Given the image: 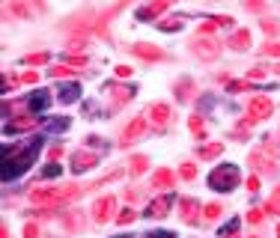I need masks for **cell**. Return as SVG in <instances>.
Here are the masks:
<instances>
[{
    "label": "cell",
    "instance_id": "cell-1",
    "mask_svg": "<svg viewBox=\"0 0 280 238\" xmlns=\"http://www.w3.org/2000/svg\"><path fill=\"white\" fill-rule=\"evenodd\" d=\"M42 149V140H27V143H6L3 146V179H15L33 167L36 155Z\"/></svg>",
    "mask_w": 280,
    "mask_h": 238
},
{
    "label": "cell",
    "instance_id": "cell-2",
    "mask_svg": "<svg viewBox=\"0 0 280 238\" xmlns=\"http://www.w3.org/2000/svg\"><path fill=\"white\" fill-rule=\"evenodd\" d=\"M107 179H120V170H113ZM107 179H102V182H107ZM102 182H92V185H87V187H81V185H66V187H48V191L33 187V191H30V203L39 205V208H54V205H63V203H69V200H75V197H81V194L92 191V187L102 185Z\"/></svg>",
    "mask_w": 280,
    "mask_h": 238
},
{
    "label": "cell",
    "instance_id": "cell-3",
    "mask_svg": "<svg viewBox=\"0 0 280 238\" xmlns=\"http://www.w3.org/2000/svg\"><path fill=\"white\" fill-rule=\"evenodd\" d=\"M239 182H242V176H239V167H232V164H227V167H215L212 176H209L212 191H232Z\"/></svg>",
    "mask_w": 280,
    "mask_h": 238
},
{
    "label": "cell",
    "instance_id": "cell-4",
    "mask_svg": "<svg viewBox=\"0 0 280 238\" xmlns=\"http://www.w3.org/2000/svg\"><path fill=\"white\" fill-rule=\"evenodd\" d=\"M271 110H274V102H271L268 96H256V99H250V104H247L245 122L256 125V122H263V119L271 116Z\"/></svg>",
    "mask_w": 280,
    "mask_h": 238
},
{
    "label": "cell",
    "instance_id": "cell-5",
    "mask_svg": "<svg viewBox=\"0 0 280 238\" xmlns=\"http://www.w3.org/2000/svg\"><path fill=\"white\" fill-rule=\"evenodd\" d=\"M191 51H194V57H200V60H215V57L221 54V42L212 39V36H194Z\"/></svg>",
    "mask_w": 280,
    "mask_h": 238
},
{
    "label": "cell",
    "instance_id": "cell-6",
    "mask_svg": "<svg viewBox=\"0 0 280 238\" xmlns=\"http://www.w3.org/2000/svg\"><path fill=\"white\" fill-rule=\"evenodd\" d=\"M113 208H116V200H113V197H99V200L92 203V218L99 223H107L113 218Z\"/></svg>",
    "mask_w": 280,
    "mask_h": 238
},
{
    "label": "cell",
    "instance_id": "cell-7",
    "mask_svg": "<svg viewBox=\"0 0 280 238\" xmlns=\"http://www.w3.org/2000/svg\"><path fill=\"white\" fill-rule=\"evenodd\" d=\"M143 131H146V119H143V116L131 119V122L125 125L123 137H120V146H123V149H128V146H131V143H134V140H137L140 134H143Z\"/></svg>",
    "mask_w": 280,
    "mask_h": 238
},
{
    "label": "cell",
    "instance_id": "cell-8",
    "mask_svg": "<svg viewBox=\"0 0 280 238\" xmlns=\"http://www.w3.org/2000/svg\"><path fill=\"white\" fill-rule=\"evenodd\" d=\"M99 164V155L96 152H75L72 155V173H87V170H92Z\"/></svg>",
    "mask_w": 280,
    "mask_h": 238
},
{
    "label": "cell",
    "instance_id": "cell-9",
    "mask_svg": "<svg viewBox=\"0 0 280 238\" xmlns=\"http://www.w3.org/2000/svg\"><path fill=\"white\" fill-rule=\"evenodd\" d=\"M39 122H42V119H36V116H24V113H21V116H12L9 122H6V131H9V134H21V131H33V128L39 125Z\"/></svg>",
    "mask_w": 280,
    "mask_h": 238
},
{
    "label": "cell",
    "instance_id": "cell-10",
    "mask_svg": "<svg viewBox=\"0 0 280 238\" xmlns=\"http://www.w3.org/2000/svg\"><path fill=\"white\" fill-rule=\"evenodd\" d=\"M170 205H173V197H170V194L158 197V200H152V203L146 205V218H152V221H158V218H164V215L170 211Z\"/></svg>",
    "mask_w": 280,
    "mask_h": 238
},
{
    "label": "cell",
    "instance_id": "cell-11",
    "mask_svg": "<svg viewBox=\"0 0 280 238\" xmlns=\"http://www.w3.org/2000/svg\"><path fill=\"white\" fill-rule=\"evenodd\" d=\"M170 3H173V0H152V3H146V6H140L137 9V18L140 21H152V18H158Z\"/></svg>",
    "mask_w": 280,
    "mask_h": 238
},
{
    "label": "cell",
    "instance_id": "cell-12",
    "mask_svg": "<svg viewBox=\"0 0 280 238\" xmlns=\"http://www.w3.org/2000/svg\"><path fill=\"white\" fill-rule=\"evenodd\" d=\"M179 215H182V221L185 223H197L200 221V215H203V208H200L197 200H182V203H179Z\"/></svg>",
    "mask_w": 280,
    "mask_h": 238
},
{
    "label": "cell",
    "instance_id": "cell-13",
    "mask_svg": "<svg viewBox=\"0 0 280 238\" xmlns=\"http://www.w3.org/2000/svg\"><path fill=\"white\" fill-rule=\"evenodd\" d=\"M131 54H134V57H140V60H146V63H155V60H161V57H164L155 45H146V42H137V45L131 48Z\"/></svg>",
    "mask_w": 280,
    "mask_h": 238
},
{
    "label": "cell",
    "instance_id": "cell-14",
    "mask_svg": "<svg viewBox=\"0 0 280 238\" xmlns=\"http://www.w3.org/2000/svg\"><path fill=\"white\" fill-rule=\"evenodd\" d=\"M250 164L260 173H265V176H274V173H277V161H271V158H265V155H260V152L250 155Z\"/></svg>",
    "mask_w": 280,
    "mask_h": 238
},
{
    "label": "cell",
    "instance_id": "cell-15",
    "mask_svg": "<svg viewBox=\"0 0 280 238\" xmlns=\"http://www.w3.org/2000/svg\"><path fill=\"white\" fill-rule=\"evenodd\" d=\"M105 92H110V96H113V107H120V104H125L128 99H134V89H128V86H120V84H107Z\"/></svg>",
    "mask_w": 280,
    "mask_h": 238
},
{
    "label": "cell",
    "instance_id": "cell-16",
    "mask_svg": "<svg viewBox=\"0 0 280 238\" xmlns=\"http://www.w3.org/2000/svg\"><path fill=\"white\" fill-rule=\"evenodd\" d=\"M173 182H176L173 170H155V176H152V187L155 191H170Z\"/></svg>",
    "mask_w": 280,
    "mask_h": 238
},
{
    "label": "cell",
    "instance_id": "cell-17",
    "mask_svg": "<svg viewBox=\"0 0 280 238\" xmlns=\"http://www.w3.org/2000/svg\"><path fill=\"white\" fill-rule=\"evenodd\" d=\"M197 96V86H194L191 78H182L179 84H176V99L179 102H188V99H194Z\"/></svg>",
    "mask_w": 280,
    "mask_h": 238
},
{
    "label": "cell",
    "instance_id": "cell-18",
    "mask_svg": "<svg viewBox=\"0 0 280 238\" xmlns=\"http://www.w3.org/2000/svg\"><path fill=\"white\" fill-rule=\"evenodd\" d=\"M27 104H30V110H45V107L51 104V92H48V89H39V92H33V96L27 99Z\"/></svg>",
    "mask_w": 280,
    "mask_h": 238
},
{
    "label": "cell",
    "instance_id": "cell-19",
    "mask_svg": "<svg viewBox=\"0 0 280 238\" xmlns=\"http://www.w3.org/2000/svg\"><path fill=\"white\" fill-rule=\"evenodd\" d=\"M149 116H152V122L161 128V125H167V119H170V107H167V104H152V107H149Z\"/></svg>",
    "mask_w": 280,
    "mask_h": 238
},
{
    "label": "cell",
    "instance_id": "cell-20",
    "mask_svg": "<svg viewBox=\"0 0 280 238\" xmlns=\"http://www.w3.org/2000/svg\"><path fill=\"white\" fill-rule=\"evenodd\" d=\"M63 229H69V232H81V229H84V215H81V211H69V215L63 218Z\"/></svg>",
    "mask_w": 280,
    "mask_h": 238
},
{
    "label": "cell",
    "instance_id": "cell-21",
    "mask_svg": "<svg viewBox=\"0 0 280 238\" xmlns=\"http://www.w3.org/2000/svg\"><path fill=\"white\" fill-rule=\"evenodd\" d=\"M229 48H236V51H245L250 48V30H236L232 39H229Z\"/></svg>",
    "mask_w": 280,
    "mask_h": 238
},
{
    "label": "cell",
    "instance_id": "cell-22",
    "mask_svg": "<svg viewBox=\"0 0 280 238\" xmlns=\"http://www.w3.org/2000/svg\"><path fill=\"white\" fill-rule=\"evenodd\" d=\"M224 152V143H209V146H200L197 155L203 158V161H212V158H218V155Z\"/></svg>",
    "mask_w": 280,
    "mask_h": 238
},
{
    "label": "cell",
    "instance_id": "cell-23",
    "mask_svg": "<svg viewBox=\"0 0 280 238\" xmlns=\"http://www.w3.org/2000/svg\"><path fill=\"white\" fill-rule=\"evenodd\" d=\"M57 99L63 104H72L75 99H78V84H69V86H63L60 92H57Z\"/></svg>",
    "mask_w": 280,
    "mask_h": 238
},
{
    "label": "cell",
    "instance_id": "cell-24",
    "mask_svg": "<svg viewBox=\"0 0 280 238\" xmlns=\"http://www.w3.org/2000/svg\"><path fill=\"white\" fill-rule=\"evenodd\" d=\"M146 167H149V161H146L143 155H134V158H131V164H128L131 176H140V173H146Z\"/></svg>",
    "mask_w": 280,
    "mask_h": 238
},
{
    "label": "cell",
    "instance_id": "cell-25",
    "mask_svg": "<svg viewBox=\"0 0 280 238\" xmlns=\"http://www.w3.org/2000/svg\"><path fill=\"white\" fill-rule=\"evenodd\" d=\"M188 128H191L194 137H206V122H203L200 116H191V119H188Z\"/></svg>",
    "mask_w": 280,
    "mask_h": 238
},
{
    "label": "cell",
    "instance_id": "cell-26",
    "mask_svg": "<svg viewBox=\"0 0 280 238\" xmlns=\"http://www.w3.org/2000/svg\"><path fill=\"white\" fill-rule=\"evenodd\" d=\"M265 211H268V215H280V185L274 187V194H271V200L265 203Z\"/></svg>",
    "mask_w": 280,
    "mask_h": 238
},
{
    "label": "cell",
    "instance_id": "cell-27",
    "mask_svg": "<svg viewBox=\"0 0 280 238\" xmlns=\"http://www.w3.org/2000/svg\"><path fill=\"white\" fill-rule=\"evenodd\" d=\"M158 30H164V33L182 30V21H179V18H164V21H158Z\"/></svg>",
    "mask_w": 280,
    "mask_h": 238
},
{
    "label": "cell",
    "instance_id": "cell-28",
    "mask_svg": "<svg viewBox=\"0 0 280 238\" xmlns=\"http://www.w3.org/2000/svg\"><path fill=\"white\" fill-rule=\"evenodd\" d=\"M203 218H206V221H218V218H221V205L218 203L203 205Z\"/></svg>",
    "mask_w": 280,
    "mask_h": 238
},
{
    "label": "cell",
    "instance_id": "cell-29",
    "mask_svg": "<svg viewBox=\"0 0 280 238\" xmlns=\"http://www.w3.org/2000/svg\"><path fill=\"white\" fill-rule=\"evenodd\" d=\"M24 63H27V66H42V63H48V54H45V51L27 54V57H24Z\"/></svg>",
    "mask_w": 280,
    "mask_h": 238
},
{
    "label": "cell",
    "instance_id": "cell-30",
    "mask_svg": "<svg viewBox=\"0 0 280 238\" xmlns=\"http://www.w3.org/2000/svg\"><path fill=\"white\" fill-rule=\"evenodd\" d=\"M179 176H182V179H185V182H191L194 176H197V167H194L191 161H185V164H182V167H179Z\"/></svg>",
    "mask_w": 280,
    "mask_h": 238
},
{
    "label": "cell",
    "instance_id": "cell-31",
    "mask_svg": "<svg viewBox=\"0 0 280 238\" xmlns=\"http://www.w3.org/2000/svg\"><path fill=\"white\" fill-rule=\"evenodd\" d=\"M242 3H245L247 12H265V6H268L265 0H242Z\"/></svg>",
    "mask_w": 280,
    "mask_h": 238
},
{
    "label": "cell",
    "instance_id": "cell-32",
    "mask_svg": "<svg viewBox=\"0 0 280 238\" xmlns=\"http://www.w3.org/2000/svg\"><path fill=\"white\" fill-rule=\"evenodd\" d=\"M221 238H239V221H229L224 229H221Z\"/></svg>",
    "mask_w": 280,
    "mask_h": 238
},
{
    "label": "cell",
    "instance_id": "cell-33",
    "mask_svg": "<svg viewBox=\"0 0 280 238\" xmlns=\"http://www.w3.org/2000/svg\"><path fill=\"white\" fill-rule=\"evenodd\" d=\"M263 30H265L268 36H277V33H280V24L274 21V18H263Z\"/></svg>",
    "mask_w": 280,
    "mask_h": 238
},
{
    "label": "cell",
    "instance_id": "cell-34",
    "mask_svg": "<svg viewBox=\"0 0 280 238\" xmlns=\"http://www.w3.org/2000/svg\"><path fill=\"white\" fill-rule=\"evenodd\" d=\"M51 75L60 81V78H69V75H75V66H54Z\"/></svg>",
    "mask_w": 280,
    "mask_h": 238
},
{
    "label": "cell",
    "instance_id": "cell-35",
    "mask_svg": "<svg viewBox=\"0 0 280 238\" xmlns=\"http://www.w3.org/2000/svg\"><path fill=\"white\" fill-rule=\"evenodd\" d=\"M134 218H137V215H134V208H125V211H120V215H116V223H134Z\"/></svg>",
    "mask_w": 280,
    "mask_h": 238
},
{
    "label": "cell",
    "instance_id": "cell-36",
    "mask_svg": "<svg viewBox=\"0 0 280 238\" xmlns=\"http://www.w3.org/2000/svg\"><path fill=\"white\" fill-rule=\"evenodd\" d=\"M247 86H250V81H229L227 89L229 92H242V89H247Z\"/></svg>",
    "mask_w": 280,
    "mask_h": 238
},
{
    "label": "cell",
    "instance_id": "cell-37",
    "mask_svg": "<svg viewBox=\"0 0 280 238\" xmlns=\"http://www.w3.org/2000/svg\"><path fill=\"white\" fill-rule=\"evenodd\" d=\"M263 215H265L263 208H250V211H247V221H250V223H260V221H263Z\"/></svg>",
    "mask_w": 280,
    "mask_h": 238
},
{
    "label": "cell",
    "instance_id": "cell-38",
    "mask_svg": "<svg viewBox=\"0 0 280 238\" xmlns=\"http://www.w3.org/2000/svg\"><path fill=\"white\" fill-rule=\"evenodd\" d=\"M21 81H24V84H36V81H39V72H24Z\"/></svg>",
    "mask_w": 280,
    "mask_h": 238
},
{
    "label": "cell",
    "instance_id": "cell-39",
    "mask_svg": "<svg viewBox=\"0 0 280 238\" xmlns=\"http://www.w3.org/2000/svg\"><path fill=\"white\" fill-rule=\"evenodd\" d=\"M24 235H27V238H39V226L27 223V226H24Z\"/></svg>",
    "mask_w": 280,
    "mask_h": 238
},
{
    "label": "cell",
    "instance_id": "cell-40",
    "mask_svg": "<svg viewBox=\"0 0 280 238\" xmlns=\"http://www.w3.org/2000/svg\"><path fill=\"white\" fill-rule=\"evenodd\" d=\"M265 54H268V57H280V42H277V45H274V42H271V45H265Z\"/></svg>",
    "mask_w": 280,
    "mask_h": 238
},
{
    "label": "cell",
    "instance_id": "cell-41",
    "mask_svg": "<svg viewBox=\"0 0 280 238\" xmlns=\"http://www.w3.org/2000/svg\"><path fill=\"white\" fill-rule=\"evenodd\" d=\"M57 173H60V167H57V164H48V167H45V170H42V176H45V179H48V176H57Z\"/></svg>",
    "mask_w": 280,
    "mask_h": 238
},
{
    "label": "cell",
    "instance_id": "cell-42",
    "mask_svg": "<svg viewBox=\"0 0 280 238\" xmlns=\"http://www.w3.org/2000/svg\"><path fill=\"white\" fill-rule=\"evenodd\" d=\"M48 158H51V161H57V158H63V146H51V152H48Z\"/></svg>",
    "mask_w": 280,
    "mask_h": 238
},
{
    "label": "cell",
    "instance_id": "cell-43",
    "mask_svg": "<svg viewBox=\"0 0 280 238\" xmlns=\"http://www.w3.org/2000/svg\"><path fill=\"white\" fill-rule=\"evenodd\" d=\"M250 78H253V81H263V78H265V68H263V66H256L253 72H250Z\"/></svg>",
    "mask_w": 280,
    "mask_h": 238
},
{
    "label": "cell",
    "instance_id": "cell-44",
    "mask_svg": "<svg viewBox=\"0 0 280 238\" xmlns=\"http://www.w3.org/2000/svg\"><path fill=\"white\" fill-rule=\"evenodd\" d=\"M256 187H260V179H256V176H250V179H247V191H250V194H253V191H256Z\"/></svg>",
    "mask_w": 280,
    "mask_h": 238
},
{
    "label": "cell",
    "instance_id": "cell-45",
    "mask_svg": "<svg viewBox=\"0 0 280 238\" xmlns=\"http://www.w3.org/2000/svg\"><path fill=\"white\" fill-rule=\"evenodd\" d=\"M116 75H120V78H131V68L128 66H116Z\"/></svg>",
    "mask_w": 280,
    "mask_h": 238
},
{
    "label": "cell",
    "instance_id": "cell-46",
    "mask_svg": "<svg viewBox=\"0 0 280 238\" xmlns=\"http://www.w3.org/2000/svg\"><path fill=\"white\" fill-rule=\"evenodd\" d=\"M274 72H277V75H280V63H277V66H274Z\"/></svg>",
    "mask_w": 280,
    "mask_h": 238
},
{
    "label": "cell",
    "instance_id": "cell-47",
    "mask_svg": "<svg viewBox=\"0 0 280 238\" xmlns=\"http://www.w3.org/2000/svg\"><path fill=\"white\" fill-rule=\"evenodd\" d=\"M116 238H131V235H116Z\"/></svg>",
    "mask_w": 280,
    "mask_h": 238
},
{
    "label": "cell",
    "instance_id": "cell-48",
    "mask_svg": "<svg viewBox=\"0 0 280 238\" xmlns=\"http://www.w3.org/2000/svg\"><path fill=\"white\" fill-rule=\"evenodd\" d=\"M277 238H280V226H277Z\"/></svg>",
    "mask_w": 280,
    "mask_h": 238
},
{
    "label": "cell",
    "instance_id": "cell-49",
    "mask_svg": "<svg viewBox=\"0 0 280 238\" xmlns=\"http://www.w3.org/2000/svg\"><path fill=\"white\" fill-rule=\"evenodd\" d=\"M250 238H260V235H250Z\"/></svg>",
    "mask_w": 280,
    "mask_h": 238
},
{
    "label": "cell",
    "instance_id": "cell-50",
    "mask_svg": "<svg viewBox=\"0 0 280 238\" xmlns=\"http://www.w3.org/2000/svg\"><path fill=\"white\" fill-rule=\"evenodd\" d=\"M277 143H280V134H277Z\"/></svg>",
    "mask_w": 280,
    "mask_h": 238
}]
</instances>
